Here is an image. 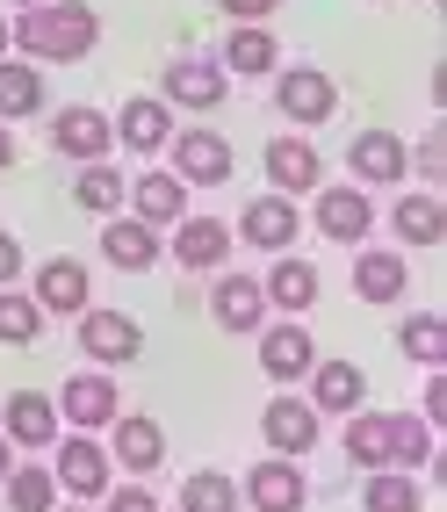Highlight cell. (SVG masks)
Listing matches in <instances>:
<instances>
[{
	"instance_id": "1",
	"label": "cell",
	"mask_w": 447,
	"mask_h": 512,
	"mask_svg": "<svg viewBox=\"0 0 447 512\" xmlns=\"http://www.w3.org/2000/svg\"><path fill=\"white\" fill-rule=\"evenodd\" d=\"M101 44V15L87 0H44V8H22L15 22V51L29 65H73Z\"/></svg>"
},
{
	"instance_id": "2",
	"label": "cell",
	"mask_w": 447,
	"mask_h": 512,
	"mask_svg": "<svg viewBox=\"0 0 447 512\" xmlns=\"http://www.w3.org/2000/svg\"><path fill=\"white\" fill-rule=\"evenodd\" d=\"M51 476H58V491H65V498L94 505L101 491H109L116 462H109V448H101L94 433H58V462H51Z\"/></svg>"
},
{
	"instance_id": "3",
	"label": "cell",
	"mask_w": 447,
	"mask_h": 512,
	"mask_svg": "<svg viewBox=\"0 0 447 512\" xmlns=\"http://www.w3.org/2000/svg\"><path fill=\"white\" fill-rule=\"evenodd\" d=\"M274 109L289 123H325L339 109V87H332V73H318V65H274Z\"/></svg>"
},
{
	"instance_id": "4",
	"label": "cell",
	"mask_w": 447,
	"mask_h": 512,
	"mask_svg": "<svg viewBox=\"0 0 447 512\" xmlns=\"http://www.w3.org/2000/svg\"><path fill=\"white\" fill-rule=\"evenodd\" d=\"M238 505H253V512H303V505H311V484H303V469L289 455H267V462L246 469Z\"/></svg>"
},
{
	"instance_id": "5",
	"label": "cell",
	"mask_w": 447,
	"mask_h": 512,
	"mask_svg": "<svg viewBox=\"0 0 447 512\" xmlns=\"http://www.w3.org/2000/svg\"><path fill=\"white\" fill-rule=\"evenodd\" d=\"M159 87H166V94H159L166 109H217V101L231 94V73H224L217 58H195V51H181V58L159 73Z\"/></svg>"
},
{
	"instance_id": "6",
	"label": "cell",
	"mask_w": 447,
	"mask_h": 512,
	"mask_svg": "<svg viewBox=\"0 0 447 512\" xmlns=\"http://www.w3.org/2000/svg\"><path fill=\"white\" fill-rule=\"evenodd\" d=\"M311 224L332 238V246H361V238L375 231V202H368V188H354V181L318 188V210H311Z\"/></svg>"
},
{
	"instance_id": "7",
	"label": "cell",
	"mask_w": 447,
	"mask_h": 512,
	"mask_svg": "<svg viewBox=\"0 0 447 512\" xmlns=\"http://www.w3.org/2000/svg\"><path fill=\"white\" fill-rule=\"evenodd\" d=\"M80 354L87 361H101V368H123V361H137L145 354V332H137V318H123V311H80Z\"/></svg>"
},
{
	"instance_id": "8",
	"label": "cell",
	"mask_w": 447,
	"mask_h": 512,
	"mask_svg": "<svg viewBox=\"0 0 447 512\" xmlns=\"http://www.w3.org/2000/svg\"><path fill=\"white\" fill-rule=\"evenodd\" d=\"M166 152H174V174L188 188H224L231 181V145L217 138V130H174Z\"/></svg>"
},
{
	"instance_id": "9",
	"label": "cell",
	"mask_w": 447,
	"mask_h": 512,
	"mask_svg": "<svg viewBox=\"0 0 447 512\" xmlns=\"http://www.w3.org/2000/svg\"><path fill=\"white\" fill-rule=\"evenodd\" d=\"M116 412H123L116 375H73V383L58 390V419L73 426V433H101V426H116Z\"/></svg>"
},
{
	"instance_id": "10",
	"label": "cell",
	"mask_w": 447,
	"mask_h": 512,
	"mask_svg": "<svg viewBox=\"0 0 447 512\" xmlns=\"http://www.w3.org/2000/svg\"><path fill=\"white\" fill-rule=\"evenodd\" d=\"M51 145H58L65 159H73V166H87V159H109V152H116V123L80 101V109H58V116H51Z\"/></svg>"
},
{
	"instance_id": "11",
	"label": "cell",
	"mask_w": 447,
	"mask_h": 512,
	"mask_svg": "<svg viewBox=\"0 0 447 512\" xmlns=\"http://www.w3.org/2000/svg\"><path fill=\"white\" fill-rule=\"evenodd\" d=\"M123 202H130V210L145 217L152 231H174V224L188 217V181L174 174V166H166V174L152 166V174H137V181L123 188Z\"/></svg>"
},
{
	"instance_id": "12",
	"label": "cell",
	"mask_w": 447,
	"mask_h": 512,
	"mask_svg": "<svg viewBox=\"0 0 447 512\" xmlns=\"http://www.w3.org/2000/svg\"><path fill=\"white\" fill-rule=\"evenodd\" d=\"M296 231H303V210L289 195H260V202H246V217H238V238H246L253 253H289Z\"/></svg>"
},
{
	"instance_id": "13",
	"label": "cell",
	"mask_w": 447,
	"mask_h": 512,
	"mask_svg": "<svg viewBox=\"0 0 447 512\" xmlns=\"http://www.w3.org/2000/svg\"><path fill=\"white\" fill-rule=\"evenodd\" d=\"M303 404H311L318 419H347V412L368 404V375L354 361H311V397Z\"/></svg>"
},
{
	"instance_id": "14",
	"label": "cell",
	"mask_w": 447,
	"mask_h": 512,
	"mask_svg": "<svg viewBox=\"0 0 447 512\" xmlns=\"http://www.w3.org/2000/svg\"><path fill=\"white\" fill-rule=\"evenodd\" d=\"M318 412H311V404H303V397H267V412H260V433H267V448L274 455H311L318 448Z\"/></svg>"
},
{
	"instance_id": "15",
	"label": "cell",
	"mask_w": 447,
	"mask_h": 512,
	"mask_svg": "<svg viewBox=\"0 0 447 512\" xmlns=\"http://www.w3.org/2000/svg\"><path fill=\"white\" fill-rule=\"evenodd\" d=\"M347 166H354V188H397L411 174V152L390 138V130H361L347 145Z\"/></svg>"
},
{
	"instance_id": "16",
	"label": "cell",
	"mask_w": 447,
	"mask_h": 512,
	"mask_svg": "<svg viewBox=\"0 0 447 512\" xmlns=\"http://www.w3.org/2000/svg\"><path fill=\"white\" fill-rule=\"evenodd\" d=\"M109 123H116V145L123 152H166V138H174V109H166L159 94H130Z\"/></svg>"
},
{
	"instance_id": "17",
	"label": "cell",
	"mask_w": 447,
	"mask_h": 512,
	"mask_svg": "<svg viewBox=\"0 0 447 512\" xmlns=\"http://www.w3.org/2000/svg\"><path fill=\"white\" fill-rule=\"evenodd\" d=\"M260 159H267V188H274V195H311V188L325 181V159H318L311 138H274Z\"/></svg>"
},
{
	"instance_id": "18",
	"label": "cell",
	"mask_w": 447,
	"mask_h": 512,
	"mask_svg": "<svg viewBox=\"0 0 447 512\" xmlns=\"http://www.w3.org/2000/svg\"><path fill=\"white\" fill-rule=\"evenodd\" d=\"M58 397H44V390H15L8 397V412H0V433H8V448H51L58 440Z\"/></svg>"
},
{
	"instance_id": "19",
	"label": "cell",
	"mask_w": 447,
	"mask_h": 512,
	"mask_svg": "<svg viewBox=\"0 0 447 512\" xmlns=\"http://www.w3.org/2000/svg\"><path fill=\"white\" fill-rule=\"evenodd\" d=\"M109 433H116V440H109V462H123L130 476H152V469L166 462V433H159V419H145V412H116Z\"/></svg>"
},
{
	"instance_id": "20",
	"label": "cell",
	"mask_w": 447,
	"mask_h": 512,
	"mask_svg": "<svg viewBox=\"0 0 447 512\" xmlns=\"http://www.w3.org/2000/svg\"><path fill=\"white\" fill-rule=\"evenodd\" d=\"M29 296L44 303V318H80L87 296H94V289H87V260H44Z\"/></svg>"
},
{
	"instance_id": "21",
	"label": "cell",
	"mask_w": 447,
	"mask_h": 512,
	"mask_svg": "<svg viewBox=\"0 0 447 512\" xmlns=\"http://www.w3.org/2000/svg\"><path fill=\"white\" fill-rule=\"evenodd\" d=\"M311 361H318V347H311V332H303L296 318H282V325L260 332V368L274 375V383H296V375H311Z\"/></svg>"
},
{
	"instance_id": "22",
	"label": "cell",
	"mask_w": 447,
	"mask_h": 512,
	"mask_svg": "<svg viewBox=\"0 0 447 512\" xmlns=\"http://www.w3.org/2000/svg\"><path fill=\"white\" fill-rule=\"evenodd\" d=\"M210 318H217L224 332H260V318H267L260 275H217V289H210Z\"/></svg>"
},
{
	"instance_id": "23",
	"label": "cell",
	"mask_w": 447,
	"mask_h": 512,
	"mask_svg": "<svg viewBox=\"0 0 447 512\" xmlns=\"http://www.w3.org/2000/svg\"><path fill=\"white\" fill-rule=\"evenodd\" d=\"M224 73H238V80H267L274 65H282V44H274V29H260V22H238L231 37H224Z\"/></svg>"
},
{
	"instance_id": "24",
	"label": "cell",
	"mask_w": 447,
	"mask_h": 512,
	"mask_svg": "<svg viewBox=\"0 0 447 512\" xmlns=\"http://www.w3.org/2000/svg\"><path fill=\"white\" fill-rule=\"evenodd\" d=\"M101 260L123 267V275H145V267L159 260V231L145 217H109V231H101Z\"/></svg>"
},
{
	"instance_id": "25",
	"label": "cell",
	"mask_w": 447,
	"mask_h": 512,
	"mask_svg": "<svg viewBox=\"0 0 447 512\" xmlns=\"http://www.w3.org/2000/svg\"><path fill=\"white\" fill-rule=\"evenodd\" d=\"M404 289H411L404 253H390V246H361V260H354V296H361V303H397Z\"/></svg>"
},
{
	"instance_id": "26",
	"label": "cell",
	"mask_w": 447,
	"mask_h": 512,
	"mask_svg": "<svg viewBox=\"0 0 447 512\" xmlns=\"http://www.w3.org/2000/svg\"><path fill=\"white\" fill-rule=\"evenodd\" d=\"M390 231H397V246H440L447 238V202L440 195H397L390 202Z\"/></svg>"
},
{
	"instance_id": "27",
	"label": "cell",
	"mask_w": 447,
	"mask_h": 512,
	"mask_svg": "<svg viewBox=\"0 0 447 512\" xmlns=\"http://www.w3.org/2000/svg\"><path fill=\"white\" fill-rule=\"evenodd\" d=\"M174 260L195 267V275H210L217 260H231V224H217V217H181V224H174Z\"/></svg>"
},
{
	"instance_id": "28",
	"label": "cell",
	"mask_w": 447,
	"mask_h": 512,
	"mask_svg": "<svg viewBox=\"0 0 447 512\" xmlns=\"http://www.w3.org/2000/svg\"><path fill=\"white\" fill-rule=\"evenodd\" d=\"M260 296H267V311H289V318H296V311H311V303H318V267H311V260H289V253H282V260L267 267Z\"/></svg>"
},
{
	"instance_id": "29",
	"label": "cell",
	"mask_w": 447,
	"mask_h": 512,
	"mask_svg": "<svg viewBox=\"0 0 447 512\" xmlns=\"http://www.w3.org/2000/svg\"><path fill=\"white\" fill-rule=\"evenodd\" d=\"M44 109V65L29 58H0V123H22Z\"/></svg>"
},
{
	"instance_id": "30",
	"label": "cell",
	"mask_w": 447,
	"mask_h": 512,
	"mask_svg": "<svg viewBox=\"0 0 447 512\" xmlns=\"http://www.w3.org/2000/svg\"><path fill=\"white\" fill-rule=\"evenodd\" d=\"M361 512H426V491H419V476H411V469H368Z\"/></svg>"
},
{
	"instance_id": "31",
	"label": "cell",
	"mask_w": 447,
	"mask_h": 512,
	"mask_svg": "<svg viewBox=\"0 0 447 512\" xmlns=\"http://www.w3.org/2000/svg\"><path fill=\"white\" fill-rule=\"evenodd\" d=\"M123 188H130V181L116 174L109 159H87L80 181H73V202H80L87 217H116V210H123Z\"/></svg>"
},
{
	"instance_id": "32",
	"label": "cell",
	"mask_w": 447,
	"mask_h": 512,
	"mask_svg": "<svg viewBox=\"0 0 447 512\" xmlns=\"http://www.w3.org/2000/svg\"><path fill=\"white\" fill-rule=\"evenodd\" d=\"M347 462H361V469H383L390 462V412H347Z\"/></svg>"
},
{
	"instance_id": "33",
	"label": "cell",
	"mask_w": 447,
	"mask_h": 512,
	"mask_svg": "<svg viewBox=\"0 0 447 512\" xmlns=\"http://www.w3.org/2000/svg\"><path fill=\"white\" fill-rule=\"evenodd\" d=\"M433 462V426L419 412H390V462L383 469H426Z\"/></svg>"
},
{
	"instance_id": "34",
	"label": "cell",
	"mask_w": 447,
	"mask_h": 512,
	"mask_svg": "<svg viewBox=\"0 0 447 512\" xmlns=\"http://www.w3.org/2000/svg\"><path fill=\"white\" fill-rule=\"evenodd\" d=\"M397 347H404V361H419V368H447V318H433V311L404 318Z\"/></svg>"
},
{
	"instance_id": "35",
	"label": "cell",
	"mask_w": 447,
	"mask_h": 512,
	"mask_svg": "<svg viewBox=\"0 0 447 512\" xmlns=\"http://www.w3.org/2000/svg\"><path fill=\"white\" fill-rule=\"evenodd\" d=\"M8 512H51L58 505V476L44 469V462H22V469H8Z\"/></svg>"
},
{
	"instance_id": "36",
	"label": "cell",
	"mask_w": 447,
	"mask_h": 512,
	"mask_svg": "<svg viewBox=\"0 0 447 512\" xmlns=\"http://www.w3.org/2000/svg\"><path fill=\"white\" fill-rule=\"evenodd\" d=\"M29 339H44V303L22 289H0V347H29Z\"/></svg>"
},
{
	"instance_id": "37",
	"label": "cell",
	"mask_w": 447,
	"mask_h": 512,
	"mask_svg": "<svg viewBox=\"0 0 447 512\" xmlns=\"http://www.w3.org/2000/svg\"><path fill=\"white\" fill-rule=\"evenodd\" d=\"M181 512H238V484L224 469H195L181 484Z\"/></svg>"
},
{
	"instance_id": "38",
	"label": "cell",
	"mask_w": 447,
	"mask_h": 512,
	"mask_svg": "<svg viewBox=\"0 0 447 512\" xmlns=\"http://www.w3.org/2000/svg\"><path fill=\"white\" fill-rule=\"evenodd\" d=\"M426 426H447V368H433L426 375V412H419Z\"/></svg>"
},
{
	"instance_id": "39",
	"label": "cell",
	"mask_w": 447,
	"mask_h": 512,
	"mask_svg": "<svg viewBox=\"0 0 447 512\" xmlns=\"http://www.w3.org/2000/svg\"><path fill=\"white\" fill-rule=\"evenodd\" d=\"M109 512H159V491H145V484H123V491H109Z\"/></svg>"
},
{
	"instance_id": "40",
	"label": "cell",
	"mask_w": 447,
	"mask_h": 512,
	"mask_svg": "<svg viewBox=\"0 0 447 512\" xmlns=\"http://www.w3.org/2000/svg\"><path fill=\"white\" fill-rule=\"evenodd\" d=\"M411 166H419L426 181H433V174H447V138H440V130H433V138H426L419 152H411Z\"/></svg>"
},
{
	"instance_id": "41",
	"label": "cell",
	"mask_w": 447,
	"mask_h": 512,
	"mask_svg": "<svg viewBox=\"0 0 447 512\" xmlns=\"http://www.w3.org/2000/svg\"><path fill=\"white\" fill-rule=\"evenodd\" d=\"M217 8H224L231 22H267L274 8H282V0H217Z\"/></svg>"
},
{
	"instance_id": "42",
	"label": "cell",
	"mask_w": 447,
	"mask_h": 512,
	"mask_svg": "<svg viewBox=\"0 0 447 512\" xmlns=\"http://www.w3.org/2000/svg\"><path fill=\"white\" fill-rule=\"evenodd\" d=\"M22 275V246H15V231H0V289H15Z\"/></svg>"
},
{
	"instance_id": "43",
	"label": "cell",
	"mask_w": 447,
	"mask_h": 512,
	"mask_svg": "<svg viewBox=\"0 0 447 512\" xmlns=\"http://www.w3.org/2000/svg\"><path fill=\"white\" fill-rule=\"evenodd\" d=\"M15 166V138H8V123H0V174Z\"/></svg>"
},
{
	"instance_id": "44",
	"label": "cell",
	"mask_w": 447,
	"mask_h": 512,
	"mask_svg": "<svg viewBox=\"0 0 447 512\" xmlns=\"http://www.w3.org/2000/svg\"><path fill=\"white\" fill-rule=\"evenodd\" d=\"M8 469H15V448H8V433H0V484H8Z\"/></svg>"
},
{
	"instance_id": "45",
	"label": "cell",
	"mask_w": 447,
	"mask_h": 512,
	"mask_svg": "<svg viewBox=\"0 0 447 512\" xmlns=\"http://www.w3.org/2000/svg\"><path fill=\"white\" fill-rule=\"evenodd\" d=\"M8 51H15V22H8V15H0V58H8Z\"/></svg>"
},
{
	"instance_id": "46",
	"label": "cell",
	"mask_w": 447,
	"mask_h": 512,
	"mask_svg": "<svg viewBox=\"0 0 447 512\" xmlns=\"http://www.w3.org/2000/svg\"><path fill=\"white\" fill-rule=\"evenodd\" d=\"M51 512H94V505H80V498H73V505H51Z\"/></svg>"
},
{
	"instance_id": "47",
	"label": "cell",
	"mask_w": 447,
	"mask_h": 512,
	"mask_svg": "<svg viewBox=\"0 0 447 512\" xmlns=\"http://www.w3.org/2000/svg\"><path fill=\"white\" fill-rule=\"evenodd\" d=\"M15 8H44V0H15Z\"/></svg>"
}]
</instances>
